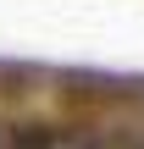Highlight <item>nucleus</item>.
<instances>
[{
    "mask_svg": "<svg viewBox=\"0 0 144 149\" xmlns=\"http://www.w3.org/2000/svg\"><path fill=\"white\" fill-rule=\"evenodd\" d=\"M0 149H55L44 127H0Z\"/></svg>",
    "mask_w": 144,
    "mask_h": 149,
    "instance_id": "f257e3e1",
    "label": "nucleus"
},
{
    "mask_svg": "<svg viewBox=\"0 0 144 149\" xmlns=\"http://www.w3.org/2000/svg\"><path fill=\"white\" fill-rule=\"evenodd\" d=\"M94 149H144V138H128V133H111V138H100Z\"/></svg>",
    "mask_w": 144,
    "mask_h": 149,
    "instance_id": "f03ea898",
    "label": "nucleus"
}]
</instances>
